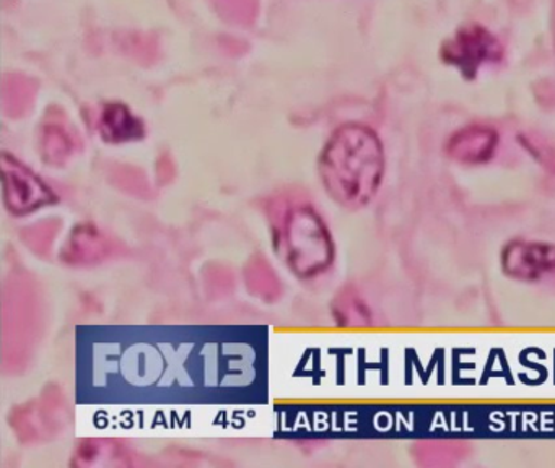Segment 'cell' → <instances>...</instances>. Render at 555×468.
Returning a JSON list of instances; mask_svg holds the SVG:
<instances>
[{"label":"cell","mask_w":555,"mask_h":468,"mask_svg":"<svg viewBox=\"0 0 555 468\" xmlns=\"http://www.w3.org/2000/svg\"><path fill=\"white\" fill-rule=\"evenodd\" d=\"M216 3L220 15L235 25H251L258 13V0H216Z\"/></svg>","instance_id":"obj_12"},{"label":"cell","mask_w":555,"mask_h":468,"mask_svg":"<svg viewBox=\"0 0 555 468\" xmlns=\"http://www.w3.org/2000/svg\"><path fill=\"white\" fill-rule=\"evenodd\" d=\"M35 90L37 84L30 78L21 77V75H11L5 78L4 93H2L5 109L14 116L24 113L34 100Z\"/></svg>","instance_id":"obj_11"},{"label":"cell","mask_w":555,"mask_h":468,"mask_svg":"<svg viewBox=\"0 0 555 468\" xmlns=\"http://www.w3.org/2000/svg\"><path fill=\"white\" fill-rule=\"evenodd\" d=\"M74 140L69 130L64 123L53 120V122L44 123L43 133H41V153H43L44 161L50 165H64L73 155Z\"/></svg>","instance_id":"obj_9"},{"label":"cell","mask_w":555,"mask_h":468,"mask_svg":"<svg viewBox=\"0 0 555 468\" xmlns=\"http://www.w3.org/2000/svg\"><path fill=\"white\" fill-rule=\"evenodd\" d=\"M99 132L108 143L134 142L145 135V126L126 104L106 103L99 116Z\"/></svg>","instance_id":"obj_7"},{"label":"cell","mask_w":555,"mask_h":468,"mask_svg":"<svg viewBox=\"0 0 555 468\" xmlns=\"http://www.w3.org/2000/svg\"><path fill=\"white\" fill-rule=\"evenodd\" d=\"M320 178L330 197L340 207H365L382 185L385 150L370 127L346 123L327 140L321 152Z\"/></svg>","instance_id":"obj_1"},{"label":"cell","mask_w":555,"mask_h":468,"mask_svg":"<svg viewBox=\"0 0 555 468\" xmlns=\"http://www.w3.org/2000/svg\"><path fill=\"white\" fill-rule=\"evenodd\" d=\"M500 265L509 278L539 282L555 275V246L544 240H509L500 253Z\"/></svg>","instance_id":"obj_5"},{"label":"cell","mask_w":555,"mask_h":468,"mask_svg":"<svg viewBox=\"0 0 555 468\" xmlns=\"http://www.w3.org/2000/svg\"><path fill=\"white\" fill-rule=\"evenodd\" d=\"M334 317L340 327H366L370 312L365 302L352 291H344L334 302Z\"/></svg>","instance_id":"obj_10"},{"label":"cell","mask_w":555,"mask_h":468,"mask_svg":"<svg viewBox=\"0 0 555 468\" xmlns=\"http://www.w3.org/2000/svg\"><path fill=\"white\" fill-rule=\"evenodd\" d=\"M2 181H4V204L15 217L34 213L38 208L57 202L56 192L44 184L30 168L22 165L14 156L2 155Z\"/></svg>","instance_id":"obj_3"},{"label":"cell","mask_w":555,"mask_h":468,"mask_svg":"<svg viewBox=\"0 0 555 468\" xmlns=\"http://www.w3.org/2000/svg\"><path fill=\"white\" fill-rule=\"evenodd\" d=\"M499 146V133L489 126L464 127L448 140L447 152L451 158L463 165H482L492 159Z\"/></svg>","instance_id":"obj_6"},{"label":"cell","mask_w":555,"mask_h":468,"mask_svg":"<svg viewBox=\"0 0 555 468\" xmlns=\"http://www.w3.org/2000/svg\"><path fill=\"white\" fill-rule=\"evenodd\" d=\"M444 62L456 67L467 78H473L486 64L502 58V46L479 25L461 28L441 49Z\"/></svg>","instance_id":"obj_4"},{"label":"cell","mask_w":555,"mask_h":468,"mask_svg":"<svg viewBox=\"0 0 555 468\" xmlns=\"http://www.w3.org/2000/svg\"><path fill=\"white\" fill-rule=\"evenodd\" d=\"M275 233L285 262L300 278L320 275L333 263V237L311 205L288 207Z\"/></svg>","instance_id":"obj_2"},{"label":"cell","mask_w":555,"mask_h":468,"mask_svg":"<svg viewBox=\"0 0 555 468\" xmlns=\"http://www.w3.org/2000/svg\"><path fill=\"white\" fill-rule=\"evenodd\" d=\"M109 246L106 237L92 224L74 227L63 250L64 262L73 265H90L106 257Z\"/></svg>","instance_id":"obj_8"}]
</instances>
